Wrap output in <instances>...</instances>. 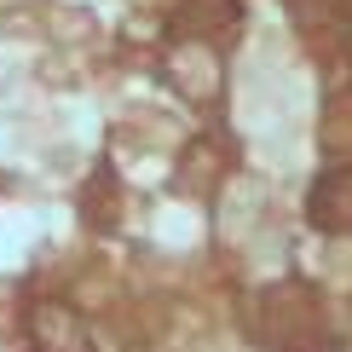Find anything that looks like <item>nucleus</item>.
I'll list each match as a JSON object with an SVG mask.
<instances>
[{
    "instance_id": "obj_2",
    "label": "nucleus",
    "mask_w": 352,
    "mask_h": 352,
    "mask_svg": "<svg viewBox=\"0 0 352 352\" xmlns=\"http://www.w3.org/2000/svg\"><path fill=\"white\" fill-rule=\"evenodd\" d=\"M29 341H35V352H93V329L69 300H35L29 306Z\"/></svg>"
},
{
    "instance_id": "obj_1",
    "label": "nucleus",
    "mask_w": 352,
    "mask_h": 352,
    "mask_svg": "<svg viewBox=\"0 0 352 352\" xmlns=\"http://www.w3.org/2000/svg\"><path fill=\"white\" fill-rule=\"evenodd\" d=\"M162 69H168V81L179 87L190 104H208V98H219V87H226V58H219L214 41H185V35H173Z\"/></svg>"
},
{
    "instance_id": "obj_4",
    "label": "nucleus",
    "mask_w": 352,
    "mask_h": 352,
    "mask_svg": "<svg viewBox=\"0 0 352 352\" xmlns=\"http://www.w3.org/2000/svg\"><path fill=\"white\" fill-rule=\"evenodd\" d=\"M237 23H243V0H185L179 12H173V35H185V41H226V35H237Z\"/></svg>"
},
{
    "instance_id": "obj_3",
    "label": "nucleus",
    "mask_w": 352,
    "mask_h": 352,
    "mask_svg": "<svg viewBox=\"0 0 352 352\" xmlns=\"http://www.w3.org/2000/svg\"><path fill=\"white\" fill-rule=\"evenodd\" d=\"M306 219L329 237H352V168H324L306 197Z\"/></svg>"
}]
</instances>
